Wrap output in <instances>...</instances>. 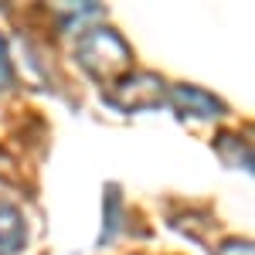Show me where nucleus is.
Wrapping results in <instances>:
<instances>
[{
    "instance_id": "nucleus-1",
    "label": "nucleus",
    "mask_w": 255,
    "mask_h": 255,
    "mask_svg": "<svg viewBox=\"0 0 255 255\" xmlns=\"http://www.w3.org/2000/svg\"><path fill=\"white\" fill-rule=\"evenodd\" d=\"M75 58L85 68V75L102 85H113L126 72H133V48L119 31L106 24H92L89 31H82L75 44Z\"/></svg>"
},
{
    "instance_id": "nucleus-2",
    "label": "nucleus",
    "mask_w": 255,
    "mask_h": 255,
    "mask_svg": "<svg viewBox=\"0 0 255 255\" xmlns=\"http://www.w3.org/2000/svg\"><path fill=\"white\" fill-rule=\"evenodd\" d=\"M102 99L119 113H150L167 102V82L153 72H126L123 79L106 85Z\"/></svg>"
},
{
    "instance_id": "nucleus-3",
    "label": "nucleus",
    "mask_w": 255,
    "mask_h": 255,
    "mask_svg": "<svg viewBox=\"0 0 255 255\" xmlns=\"http://www.w3.org/2000/svg\"><path fill=\"white\" fill-rule=\"evenodd\" d=\"M167 102L180 119H218L225 116V102L215 99L208 89L197 85H174L167 89Z\"/></svg>"
},
{
    "instance_id": "nucleus-4",
    "label": "nucleus",
    "mask_w": 255,
    "mask_h": 255,
    "mask_svg": "<svg viewBox=\"0 0 255 255\" xmlns=\"http://www.w3.org/2000/svg\"><path fill=\"white\" fill-rule=\"evenodd\" d=\"M27 242V225H24V211L17 204L0 201V255H17Z\"/></svg>"
},
{
    "instance_id": "nucleus-5",
    "label": "nucleus",
    "mask_w": 255,
    "mask_h": 255,
    "mask_svg": "<svg viewBox=\"0 0 255 255\" xmlns=\"http://www.w3.org/2000/svg\"><path fill=\"white\" fill-rule=\"evenodd\" d=\"M102 14H106V10H102L99 3H61V7H55V17H58V24L68 34L89 31L92 20H99Z\"/></svg>"
},
{
    "instance_id": "nucleus-6",
    "label": "nucleus",
    "mask_w": 255,
    "mask_h": 255,
    "mask_svg": "<svg viewBox=\"0 0 255 255\" xmlns=\"http://www.w3.org/2000/svg\"><path fill=\"white\" fill-rule=\"evenodd\" d=\"M215 153L221 157L225 167H235V170H252V146L235 133H218L215 136Z\"/></svg>"
},
{
    "instance_id": "nucleus-7",
    "label": "nucleus",
    "mask_w": 255,
    "mask_h": 255,
    "mask_svg": "<svg viewBox=\"0 0 255 255\" xmlns=\"http://www.w3.org/2000/svg\"><path fill=\"white\" fill-rule=\"evenodd\" d=\"M119 208H123V201H119V187H109V191H106V225H102V238H99V242H109V238L116 235Z\"/></svg>"
},
{
    "instance_id": "nucleus-8",
    "label": "nucleus",
    "mask_w": 255,
    "mask_h": 255,
    "mask_svg": "<svg viewBox=\"0 0 255 255\" xmlns=\"http://www.w3.org/2000/svg\"><path fill=\"white\" fill-rule=\"evenodd\" d=\"M211 255H255V252H252V242L249 238H228L218 249H211Z\"/></svg>"
},
{
    "instance_id": "nucleus-9",
    "label": "nucleus",
    "mask_w": 255,
    "mask_h": 255,
    "mask_svg": "<svg viewBox=\"0 0 255 255\" xmlns=\"http://www.w3.org/2000/svg\"><path fill=\"white\" fill-rule=\"evenodd\" d=\"M10 79H14V72H10V58H7V44L0 38V89H7Z\"/></svg>"
}]
</instances>
